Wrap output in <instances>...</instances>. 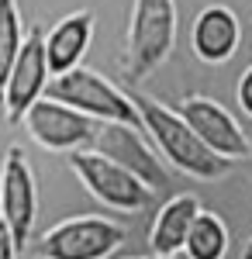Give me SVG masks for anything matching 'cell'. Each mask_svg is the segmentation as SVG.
Segmentation results:
<instances>
[{
  "mask_svg": "<svg viewBox=\"0 0 252 259\" xmlns=\"http://www.w3.org/2000/svg\"><path fill=\"white\" fill-rule=\"evenodd\" d=\"M24 132L31 135L35 145L45 152H79V149H94L100 124L87 114H79L73 107L59 104V100L41 97L28 114H24Z\"/></svg>",
  "mask_w": 252,
  "mask_h": 259,
  "instance_id": "ba28073f",
  "label": "cell"
},
{
  "mask_svg": "<svg viewBox=\"0 0 252 259\" xmlns=\"http://www.w3.org/2000/svg\"><path fill=\"white\" fill-rule=\"evenodd\" d=\"M176 114L190 124V132L214 156H221L228 162L252 159V139L232 118V111H225L218 100L204 97V94H187V97L176 100Z\"/></svg>",
  "mask_w": 252,
  "mask_h": 259,
  "instance_id": "52a82bcc",
  "label": "cell"
},
{
  "mask_svg": "<svg viewBox=\"0 0 252 259\" xmlns=\"http://www.w3.org/2000/svg\"><path fill=\"white\" fill-rule=\"evenodd\" d=\"M138 259H159V256H138Z\"/></svg>",
  "mask_w": 252,
  "mask_h": 259,
  "instance_id": "ffe728a7",
  "label": "cell"
},
{
  "mask_svg": "<svg viewBox=\"0 0 252 259\" xmlns=\"http://www.w3.org/2000/svg\"><path fill=\"white\" fill-rule=\"evenodd\" d=\"M94 149L100 156H107L111 162H117L121 169H128L132 177H138L149 190L170 187L166 159L159 156V149H152L145 142L142 128H135V124H100Z\"/></svg>",
  "mask_w": 252,
  "mask_h": 259,
  "instance_id": "30bf717a",
  "label": "cell"
},
{
  "mask_svg": "<svg viewBox=\"0 0 252 259\" xmlns=\"http://www.w3.org/2000/svg\"><path fill=\"white\" fill-rule=\"evenodd\" d=\"M18 245H14V239H11V232L0 225V259H18Z\"/></svg>",
  "mask_w": 252,
  "mask_h": 259,
  "instance_id": "e0dca14e",
  "label": "cell"
},
{
  "mask_svg": "<svg viewBox=\"0 0 252 259\" xmlns=\"http://www.w3.org/2000/svg\"><path fill=\"white\" fill-rule=\"evenodd\" d=\"M38 214V180L21 145H7L4 152V183H0V225L11 232L18 252H28L31 228Z\"/></svg>",
  "mask_w": 252,
  "mask_h": 259,
  "instance_id": "8992f818",
  "label": "cell"
},
{
  "mask_svg": "<svg viewBox=\"0 0 252 259\" xmlns=\"http://www.w3.org/2000/svg\"><path fill=\"white\" fill-rule=\"evenodd\" d=\"M128 228L104 214H76L56 221L28 245L35 259H111L124 245Z\"/></svg>",
  "mask_w": 252,
  "mask_h": 259,
  "instance_id": "277c9868",
  "label": "cell"
},
{
  "mask_svg": "<svg viewBox=\"0 0 252 259\" xmlns=\"http://www.w3.org/2000/svg\"><path fill=\"white\" fill-rule=\"evenodd\" d=\"M173 45H176V0H132L121 76L128 83H142L173 56Z\"/></svg>",
  "mask_w": 252,
  "mask_h": 259,
  "instance_id": "7a4b0ae2",
  "label": "cell"
},
{
  "mask_svg": "<svg viewBox=\"0 0 252 259\" xmlns=\"http://www.w3.org/2000/svg\"><path fill=\"white\" fill-rule=\"evenodd\" d=\"M24 21H21L18 0H0V111H4V90H7V76L18 62L21 49H24Z\"/></svg>",
  "mask_w": 252,
  "mask_h": 259,
  "instance_id": "9a60e30c",
  "label": "cell"
},
{
  "mask_svg": "<svg viewBox=\"0 0 252 259\" xmlns=\"http://www.w3.org/2000/svg\"><path fill=\"white\" fill-rule=\"evenodd\" d=\"M242 45V21L225 4H207L194 18L190 28V52L207 66H221Z\"/></svg>",
  "mask_w": 252,
  "mask_h": 259,
  "instance_id": "8fae6325",
  "label": "cell"
},
{
  "mask_svg": "<svg viewBox=\"0 0 252 259\" xmlns=\"http://www.w3.org/2000/svg\"><path fill=\"white\" fill-rule=\"evenodd\" d=\"M200 200L197 194H173L166 204H159L152 218V228H149V252L159 259H176L187 245V235H190V225L200 214Z\"/></svg>",
  "mask_w": 252,
  "mask_h": 259,
  "instance_id": "4fadbf2b",
  "label": "cell"
},
{
  "mask_svg": "<svg viewBox=\"0 0 252 259\" xmlns=\"http://www.w3.org/2000/svg\"><path fill=\"white\" fill-rule=\"evenodd\" d=\"M132 100H135L138 118H142V132L152 139L159 156L170 166H176L180 173H187L194 180H221L235 166V162L214 156L211 149L190 132V124L176 114V107H166L162 100L138 94V90H132Z\"/></svg>",
  "mask_w": 252,
  "mask_h": 259,
  "instance_id": "6da1fadb",
  "label": "cell"
},
{
  "mask_svg": "<svg viewBox=\"0 0 252 259\" xmlns=\"http://www.w3.org/2000/svg\"><path fill=\"white\" fill-rule=\"evenodd\" d=\"M66 166L87 187V194L94 200H100L104 207H111V211L135 214V211H145V207L155 204V190H149L138 177H132L128 169H121L107 156H100L97 149L69 152L66 156Z\"/></svg>",
  "mask_w": 252,
  "mask_h": 259,
  "instance_id": "5b68a950",
  "label": "cell"
},
{
  "mask_svg": "<svg viewBox=\"0 0 252 259\" xmlns=\"http://www.w3.org/2000/svg\"><path fill=\"white\" fill-rule=\"evenodd\" d=\"M242 259H252V239L245 242V249H242Z\"/></svg>",
  "mask_w": 252,
  "mask_h": 259,
  "instance_id": "ac0fdd59",
  "label": "cell"
},
{
  "mask_svg": "<svg viewBox=\"0 0 252 259\" xmlns=\"http://www.w3.org/2000/svg\"><path fill=\"white\" fill-rule=\"evenodd\" d=\"M45 97L94 118L97 124H135V128H142V118H138L132 94H124L104 73L87 69V66H79L73 73H62V76H52Z\"/></svg>",
  "mask_w": 252,
  "mask_h": 259,
  "instance_id": "3957f363",
  "label": "cell"
},
{
  "mask_svg": "<svg viewBox=\"0 0 252 259\" xmlns=\"http://www.w3.org/2000/svg\"><path fill=\"white\" fill-rule=\"evenodd\" d=\"M0 183H4V159H0Z\"/></svg>",
  "mask_w": 252,
  "mask_h": 259,
  "instance_id": "d6986e66",
  "label": "cell"
},
{
  "mask_svg": "<svg viewBox=\"0 0 252 259\" xmlns=\"http://www.w3.org/2000/svg\"><path fill=\"white\" fill-rule=\"evenodd\" d=\"M235 100H238L242 114L252 118V62L242 69V76H238V83H235Z\"/></svg>",
  "mask_w": 252,
  "mask_h": 259,
  "instance_id": "2e32d148",
  "label": "cell"
},
{
  "mask_svg": "<svg viewBox=\"0 0 252 259\" xmlns=\"http://www.w3.org/2000/svg\"><path fill=\"white\" fill-rule=\"evenodd\" d=\"M52 83V69H49V59H45V31L38 24L28 28V38H24V49H21L18 62L7 76V90H4V118L11 124H21L24 114L45 97Z\"/></svg>",
  "mask_w": 252,
  "mask_h": 259,
  "instance_id": "9c48e42d",
  "label": "cell"
},
{
  "mask_svg": "<svg viewBox=\"0 0 252 259\" xmlns=\"http://www.w3.org/2000/svg\"><path fill=\"white\" fill-rule=\"evenodd\" d=\"M228 245H232V235H228L225 218L214 214V211H200L194 218V225H190L183 256L187 259H225Z\"/></svg>",
  "mask_w": 252,
  "mask_h": 259,
  "instance_id": "5bb4252c",
  "label": "cell"
},
{
  "mask_svg": "<svg viewBox=\"0 0 252 259\" xmlns=\"http://www.w3.org/2000/svg\"><path fill=\"white\" fill-rule=\"evenodd\" d=\"M249 162H252V159H249Z\"/></svg>",
  "mask_w": 252,
  "mask_h": 259,
  "instance_id": "44dd1931",
  "label": "cell"
},
{
  "mask_svg": "<svg viewBox=\"0 0 252 259\" xmlns=\"http://www.w3.org/2000/svg\"><path fill=\"white\" fill-rule=\"evenodd\" d=\"M94 21H97L94 11H73L45 31V59L52 76L73 73L83 66V56L90 52V41H94Z\"/></svg>",
  "mask_w": 252,
  "mask_h": 259,
  "instance_id": "7c38bea8",
  "label": "cell"
}]
</instances>
